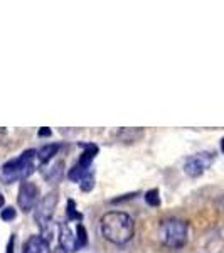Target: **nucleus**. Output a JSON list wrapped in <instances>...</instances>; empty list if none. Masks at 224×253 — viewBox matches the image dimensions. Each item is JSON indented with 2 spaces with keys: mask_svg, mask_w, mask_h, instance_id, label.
Segmentation results:
<instances>
[{
  "mask_svg": "<svg viewBox=\"0 0 224 253\" xmlns=\"http://www.w3.org/2000/svg\"><path fill=\"white\" fill-rule=\"evenodd\" d=\"M37 135H39L40 138H42V137H51V130H49L47 126H42V128L39 130Z\"/></svg>",
  "mask_w": 224,
  "mask_h": 253,
  "instance_id": "16",
  "label": "nucleus"
},
{
  "mask_svg": "<svg viewBox=\"0 0 224 253\" xmlns=\"http://www.w3.org/2000/svg\"><path fill=\"white\" fill-rule=\"evenodd\" d=\"M81 147H83L84 150L79 156L78 164H75V166H78L79 169H83V170H89L91 169L93 161H95V157L98 156V147L95 144H81Z\"/></svg>",
  "mask_w": 224,
  "mask_h": 253,
  "instance_id": "9",
  "label": "nucleus"
},
{
  "mask_svg": "<svg viewBox=\"0 0 224 253\" xmlns=\"http://www.w3.org/2000/svg\"><path fill=\"white\" fill-rule=\"evenodd\" d=\"M36 159H37V150H34V149L24 150L19 157L10 159L9 162H5V164L2 166L0 177L5 182L24 181V179H27L31 174H34Z\"/></svg>",
  "mask_w": 224,
  "mask_h": 253,
  "instance_id": "2",
  "label": "nucleus"
},
{
  "mask_svg": "<svg viewBox=\"0 0 224 253\" xmlns=\"http://www.w3.org/2000/svg\"><path fill=\"white\" fill-rule=\"evenodd\" d=\"M78 235H76V242H78V248L81 247H86V243H88V238H86V230H84V226L83 224H78Z\"/></svg>",
  "mask_w": 224,
  "mask_h": 253,
  "instance_id": "13",
  "label": "nucleus"
},
{
  "mask_svg": "<svg viewBox=\"0 0 224 253\" xmlns=\"http://www.w3.org/2000/svg\"><path fill=\"white\" fill-rule=\"evenodd\" d=\"M56 205H58V193H49L47 196H44L42 199L36 205V213H34V219L37 223V226L40 228L42 231V238L46 240V235H47V228H49V223L52 219V214H54V210H56Z\"/></svg>",
  "mask_w": 224,
  "mask_h": 253,
  "instance_id": "4",
  "label": "nucleus"
},
{
  "mask_svg": "<svg viewBox=\"0 0 224 253\" xmlns=\"http://www.w3.org/2000/svg\"><path fill=\"white\" fill-rule=\"evenodd\" d=\"M66 216H68V221H81L83 219V214L76 210V203L73 199H68V210H66Z\"/></svg>",
  "mask_w": 224,
  "mask_h": 253,
  "instance_id": "11",
  "label": "nucleus"
},
{
  "mask_svg": "<svg viewBox=\"0 0 224 253\" xmlns=\"http://www.w3.org/2000/svg\"><path fill=\"white\" fill-rule=\"evenodd\" d=\"M5 205V198H3V194H0V208Z\"/></svg>",
  "mask_w": 224,
  "mask_h": 253,
  "instance_id": "18",
  "label": "nucleus"
},
{
  "mask_svg": "<svg viewBox=\"0 0 224 253\" xmlns=\"http://www.w3.org/2000/svg\"><path fill=\"white\" fill-rule=\"evenodd\" d=\"M214 154L211 152H197L194 156H189L184 162V172L189 177H199L204 174V170L213 164Z\"/></svg>",
  "mask_w": 224,
  "mask_h": 253,
  "instance_id": "5",
  "label": "nucleus"
},
{
  "mask_svg": "<svg viewBox=\"0 0 224 253\" xmlns=\"http://www.w3.org/2000/svg\"><path fill=\"white\" fill-rule=\"evenodd\" d=\"M187 223L179 218H169L164 219L160 224V240L165 247L172 248V250H179L187 243Z\"/></svg>",
  "mask_w": 224,
  "mask_h": 253,
  "instance_id": "3",
  "label": "nucleus"
},
{
  "mask_svg": "<svg viewBox=\"0 0 224 253\" xmlns=\"http://www.w3.org/2000/svg\"><path fill=\"white\" fill-rule=\"evenodd\" d=\"M59 245L64 252H78V242H76V235L71 231L69 224L64 221L59 224Z\"/></svg>",
  "mask_w": 224,
  "mask_h": 253,
  "instance_id": "7",
  "label": "nucleus"
},
{
  "mask_svg": "<svg viewBox=\"0 0 224 253\" xmlns=\"http://www.w3.org/2000/svg\"><path fill=\"white\" fill-rule=\"evenodd\" d=\"M93 187H95V177H93V174H89L81 181V191L83 193H89V191H93Z\"/></svg>",
  "mask_w": 224,
  "mask_h": 253,
  "instance_id": "14",
  "label": "nucleus"
},
{
  "mask_svg": "<svg viewBox=\"0 0 224 253\" xmlns=\"http://www.w3.org/2000/svg\"><path fill=\"white\" fill-rule=\"evenodd\" d=\"M59 149H61V144H47V145H44L42 149L37 150V159L42 164H46V162L51 161L52 157L56 156V154L59 152Z\"/></svg>",
  "mask_w": 224,
  "mask_h": 253,
  "instance_id": "10",
  "label": "nucleus"
},
{
  "mask_svg": "<svg viewBox=\"0 0 224 253\" xmlns=\"http://www.w3.org/2000/svg\"><path fill=\"white\" fill-rule=\"evenodd\" d=\"M14 242H15V236H10V243L7 245V253H14Z\"/></svg>",
  "mask_w": 224,
  "mask_h": 253,
  "instance_id": "17",
  "label": "nucleus"
},
{
  "mask_svg": "<svg viewBox=\"0 0 224 253\" xmlns=\"http://www.w3.org/2000/svg\"><path fill=\"white\" fill-rule=\"evenodd\" d=\"M145 203L152 208L160 206V196H158V189H150L145 193Z\"/></svg>",
  "mask_w": 224,
  "mask_h": 253,
  "instance_id": "12",
  "label": "nucleus"
},
{
  "mask_svg": "<svg viewBox=\"0 0 224 253\" xmlns=\"http://www.w3.org/2000/svg\"><path fill=\"white\" fill-rule=\"evenodd\" d=\"M101 235L113 245H125L133 238L135 223L133 218L123 211H110L100 219Z\"/></svg>",
  "mask_w": 224,
  "mask_h": 253,
  "instance_id": "1",
  "label": "nucleus"
},
{
  "mask_svg": "<svg viewBox=\"0 0 224 253\" xmlns=\"http://www.w3.org/2000/svg\"><path fill=\"white\" fill-rule=\"evenodd\" d=\"M39 186H36L34 182H29V181H24L20 182V187H19V196H17V203L20 206V210L24 213H29L31 210H34V206L37 205L39 201Z\"/></svg>",
  "mask_w": 224,
  "mask_h": 253,
  "instance_id": "6",
  "label": "nucleus"
},
{
  "mask_svg": "<svg viewBox=\"0 0 224 253\" xmlns=\"http://www.w3.org/2000/svg\"><path fill=\"white\" fill-rule=\"evenodd\" d=\"M15 216H17V211L14 210V208H5V210H2V214H0V218L3 219V221H12V219H15Z\"/></svg>",
  "mask_w": 224,
  "mask_h": 253,
  "instance_id": "15",
  "label": "nucleus"
},
{
  "mask_svg": "<svg viewBox=\"0 0 224 253\" xmlns=\"http://www.w3.org/2000/svg\"><path fill=\"white\" fill-rule=\"evenodd\" d=\"M24 253H51V247L40 235H34L24 243Z\"/></svg>",
  "mask_w": 224,
  "mask_h": 253,
  "instance_id": "8",
  "label": "nucleus"
}]
</instances>
